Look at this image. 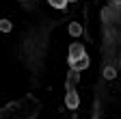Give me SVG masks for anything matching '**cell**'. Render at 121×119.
<instances>
[{
	"instance_id": "obj_1",
	"label": "cell",
	"mask_w": 121,
	"mask_h": 119,
	"mask_svg": "<svg viewBox=\"0 0 121 119\" xmlns=\"http://www.w3.org/2000/svg\"><path fill=\"white\" fill-rule=\"evenodd\" d=\"M67 63H69V67L76 69V71H82V69L89 67V56H86V52H84V46H82V43H71V46H69Z\"/></svg>"
},
{
	"instance_id": "obj_2",
	"label": "cell",
	"mask_w": 121,
	"mask_h": 119,
	"mask_svg": "<svg viewBox=\"0 0 121 119\" xmlns=\"http://www.w3.org/2000/svg\"><path fill=\"white\" fill-rule=\"evenodd\" d=\"M65 104H67V108H78V104H80V97H78V93H76V89H71V82H69V89H67Z\"/></svg>"
},
{
	"instance_id": "obj_3",
	"label": "cell",
	"mask_w": 121,
	"mask_h": 119,
	"mask_svg": "<svg viewBox=\"0 0 121 119\" xmlns=\"http://www.w3.org/2000/svg\"><path fill=\"white\" fill-rule=\"evenodd\" d=\"M48 2H50L54 9H65V4L69 2V0H48Z\"/></svg>"
},
{
	"instance_id": "obj_4",
	"label": "cell",
	"mask_w": 121,
	"mask_h": 119,
	"mask_svg": "<svg viewBox=\"0 0 121 119\" xmlns=\"http://www.w3.org/2000/svg\"><path fill=\"white\" fill-rule=\"evenodd\" d=\"M82 33V26L80 24H71L69 26V35H80Z\"/></svg>"
},
{
	"instance_id": "obj_5",
	"label": "cell",
	"mask_w": 121,
	"mask_h": 119,
	"mask_svg": "<svg viewBox=\"0 0 121 119\" xmlns=\"http://www.w3.org/2000/svg\"><path fill=\"white\" fill-rule=\"evenodd\" d=\"M0 31H2V33H9L11 31V22L9 20H2V22H0Z\"/></svg>"
},
{
	"instance_id": "obj_6",
	"label": "cell",
	"mask_w": 121,
	"mask_h": 119,
	"mask_svg": "<svg viewBox=\"0 0 121 119\" xmlns=\"http://www.w3.org/2000/svg\"><path fill=\"white\" fill-rule=\"evenodd\" d=\"M104 78H115V69L106 67V69H104Z\"/></svg>"
}]
</instances>
